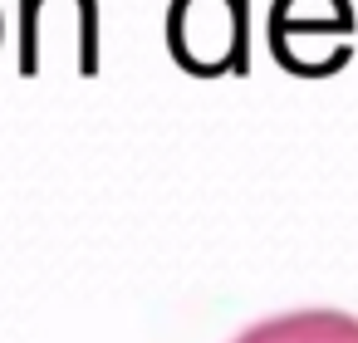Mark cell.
Returning a JSON list of instances; mask_svg holds the SVG:
<instances>
[{
    "instance_id": "cell-1",
    "label": "cell",
    "mask_w": 358,
    "mask_h": 343,
    "mask_svg": "<svg viewBox=\"0 0 358 343\" xmlns=\"http://www.w3.org/2000/svg\"><path fill=\"white\" fill-rule=\"evenodd\" d=\"M172 59L192 74H221L236 64V10L231 0H172L167 10Z\"/></svg>"
},
{
    "instance_id": "cell-2",
    "label": "cell",
    "mask_w": 358,
    "mask_h": 343,
    "mask_svg": "<svg viewBox=\"0 0 358 343\" xmlns=\"http://www.w3.org/2000/svg\"><path fill=\"white\" fill-rule=\"evenodd\" d=\"M236 343H358V319L338 309H299L250 323Z\"/></svg>"
}]
</instances>
